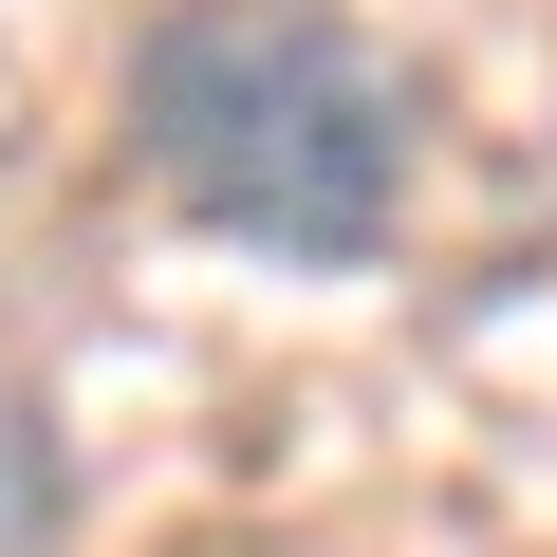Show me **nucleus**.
I'll list each match as a JSON object with an SVG mask.
<instances>
[{
	"label": "nucleus",
	"instance_id": "f257e3e1",
	"mask_svg": "<svg viewBox=\"0 0 557 557\" xmlns=\"http://www.w3.org/2000/svg\"><path fill=\"white\" fill-rule=\"evenodd\" d=\"M131 149L278 278H372L409 223V75L335 0H168L131 38Z\"/></svg>",
	"mask_w": 557,
	"mask_h": 557
},
{
	"label": "nucleus",
	"instance_id": "f03ea898",
	"mask_svg": "<svg viewBox=\"0 0 557 557\" xmlns=\"http://www.w3.org/2000/svg\"><path fill=\"white\" fill-rule=\"evenodd\" d=\"M75 539V446H57V409L0 372V557H57Z\"/></svg>",
	"mask_w": 557,
	"mask_h": 557
}]
</instances>
